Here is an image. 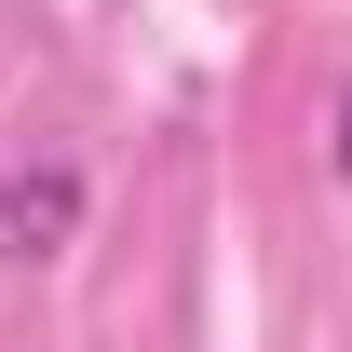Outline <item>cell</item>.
<instances>
[{
    "instance_id": "1",
    "label": "cell",
    "mask_w": 352,
    "mask_h": 352,
    "mask_svg": "<svg viewBox=\"0 0 352 352\" xmlns=\"http://www.w3.org/2000/svg\"><path fill=\"white\" fill-rule=\"evenodd\" d=\"M82 230V176L41 163V176H0V258H54Z\"/></svg>"
},
{
    "instance_id": "2",
    "label": "cell",
    "mask_w": 352,
    "mask_h": 352,
    "mask_svg": "<svg viewBox=\"0 0 352 352\" xmlns=\"http://www.w3.org/2000/svg\"><path fill=\"white\" fill-rule=\"evenodd\" d=\"M325 149H339V190H352V82H339V122H325Z\"/></svg>"
}]
</instances>
